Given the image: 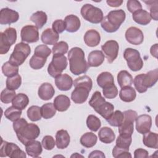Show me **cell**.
<instances>
[{
	"instance_id": "6da1fadb",
	"label": "cell",
	"mask_w": 158,
	"mask_h": 158,
	"mask_svg": "<svg viewBox=\"0 0 158 158\" xmlns=\"http://www.w3.org/2000/svg\"><path fill=\"white\" fill-rule=\"evenodd\" d=\"M70 72L79 75L87 72L89 65L85 58V52L78 47L72 48L68 53Z\"/></svg>"
},
{
	"instance_id": "7a4b0ae2",
	"label": "cell",
	"mask_w": 158,
	"mask_h": 158,
	"mask_svg": "<svg viewBox=\"0 0 158 158\" xmlns=\"http://www.w3.org/2000/svg\"><path fill=\"white\" fill-rule=\"evenodd\" d=\"M126 14L122 9L110 11L101 21V27L108 33L115 32L125 21Z\"/></svg>"
},
{
	"instance_id": "3957f363",
	"label": "cell",
	"mask_w": 158,
	"mask_h": 158,
	"mask_svg": "<svg viewBox=\"0 0 158 158\" xmlns=\"http://www.w3.org/2000/svg\"><path fill=\"white\" fill-rule=\"evenodd\" d=\"M16 133L18 139L24 145L28 142L35 140L40 134L38 126L35 123H27Z\"/></svg>"
},
{
	"instance_id": "277c9868",
	"label": "cell",
	"mask_w": 158,
	"mask_h": 158,
	"mask_svg": "<svg viewBox=\"0 0 158 158\" xmlns=\"http://www.w3.org/2000/svg\"><path fill=\"white\" fill-rule=\"evenodd\" d=\"M31 52L30 46L23 42L17 43L9 57V62L19 66L22 65Z\"/></svg>"
},
{
	"instance_id": "5b68a950",
	"label": "cell",
	"mask_w": 158,
	"mask_h": 158,
	"mask_svg": "<svg viewBox=\"0 0 158 158\" xmlns=\"http://www.w3.org/2000/svg\"><path fill=\"white\" fill-rule=\"evenodd\" d=\"M80 12L85 20L92 23H99L103 19L102 10L90 4L83 5L81 8Z\"/></svg>"
},
{
	"instance_id": "8992f818",
	"label": "cell",
	"mask_w": 158,
	"mask_h": 158,
	"mask_svg": "<svg viewBox=\"0 0 158 158\" xmlns=\"http://www.w3.org/2000/svg\"><path fill=\"white\" fill-rule=\"evenodd\" d=\"M123 57L127 62L129 69L134 72L141 70L143 66V61L139 51L136 49L128 48L123 52Z\"/></svg>"
},
{
	"instance_id": "52a82bcc",
	"label": "cell",
	"mask_w": 158,
	"mask_h": 158,
	"mask_svg": "<svg viewBox=\"0 0 158 158\" xmlns=\"http://www.w3.org/2000/svg\"><path fill=\"white\" fill-rule=\"evenodd\" d=\"M17 40V31L15 28L9 27L4 32L0 33V54H6L10 46L14 44Z\"/></svg>"
},
{
	"instance_id": "ba28073f",
	"label": "cell",
	"mask_w": 158,
	"mask_h": 158,
	"mask_svg": "<svg viewBox=\"0 0 158 158\" xmlns=\"http://www.w3.org/2000/svg\"><path fill=\"white\" fill-rule=\"evenodd\" d=\"M67 66V59L64 55H53L52 61L48 67V72L50 76L56 78L60 75Z\"/></svg>"
},
{
	"instance_id": "9c48e42d",
	"label": "cell",
	"mask_w": 158,
	"mask_h": 158,
	"mask_svg": "<svg viewBox=\"0 0 158 158\" xmlns=\"http://www.w3.org/2000/svg\"><path fill=\"white\" fill-rule=\"evenodd\" d=\"M101 49L104 52L109 63H112L117 57L119 46L115 40H109L101 46Z\"/></svg>"
},
{
	"instance_id": "30bf717a",
	"label": "cell",
	"mask_w": 158,
	"mask_h": 158,
	"mask_svg": "<svg viewBox=\"0 0 158 158\" xmlns=\"http://www.w3.org/2000/svg\"><path fill=\"white\" fill-rule=\"evenodd\" d=\"M20 36L22 41L28 43H35L39 40V32L38 28L30 25L24 26L21 30Z\"/></svg>"
},
{
	"instance_id": "8fae6325",
	"label": "cell",
	"mask_w": 158,
	"mask_h": 158,
	"mask_svg": "<svg viewBox=\"0 0 158 158\" xmlns=\"http://www.w3.org/2000/svg\"><path fill=\"white\" fill-rule=\"evenodd\" d=\"M125 38L127 41L131 44H141L144 40L143 31L135 27L128 28L125 32Z\"/></svg>"
},
{
	"instance_id": "7c38bea8",
	"label": "cell",
	"mask_w": 158,
	"mask_h": 158,
	"mask_svg": "<svg viewBox=\"0 0 158 158\" xmlns=\"http://www.w3.org/2000/svg\"><path fill=\"white\" fill-rule=\"evenodd\" d=\"M136 129L141 134L148 132L152 126V119L150 115L143 114L140 115L136 118Z\"/></svg>"
},
{
	"instance_id": "4fadbf2b",
	"label": "cell",
	"mask_w": 158,
	"mask_h": 158,
	"mask_svg": "<svg viewBox=\"0 0 158 158\" xmlns=\"http://www.w3.org/2000/svg\"><path fill=\"white\" fill-rule=\"evenodd\" d=\"M19 13L9 8H2L0 11V23L1 25L15 23L19 20Z\"/></svg>"
},
{
	"instance_id": "5bb4252c",
	"label": "cell",
	"mask_w": 158,
	"mask_h": 158,
	"mask_svg": "<svg viewBox=\"0 0 158 158\" xmlns=\"http://www.w3.org/2000/svg\"><path fill=\"white\" fill-rule=\"evenodd\" d=\"M73 83L72 78L67 73L60 74L55 78V84L61 91H68L71 89Z\"/></svg>"
},
{
	"instance_id": "9a60e30c",
	"label": "cell",
	"mask_w": 158,
	"mask_h": 158,
	"mask_svg": "<svg viewBox=\"0 0 158 158\" xmlns=\"http://www.w3.org/2000/svg\"><path fill=\"white\" fill-rule=\"evenodd\" d=\"M75 88V89L71 94V99L77 104H82L85 102L88 99L90 91L87 88L81 86H77Z\"/></svg>"
},
{
	"instance_id": "2e32d148",
	"label": "cell",
	"mask_w": 158,
	"mask_h": 158,
	"mask_svg": "<svg viewBox=\"0 0 158 158\" xmlns=\"http://www.w3.org/2000/svg\"><path fill=\"white\" fill-rule=\"evenodd\" d=\"M56 143L58 149H63L66 148L70 143V137L67 130H58L56 134Z\"/></svg>"
},
{
	"instance_id": "e0dca14e",
	"label": "cell",
	"mask_w": 158,
	"mask_h": 158,
	"mask_svg": "<svg viewBox=\"0 0 158 158\" xmlns=\"http://www.w3.org/2000/svg\"><path fill=\"white\" fill-rule=\"evenodd\" d=\"M100 41V34L95 30H89L84 35V41L88 46L95 47L99 44Z\"/></svg>"
},
{
	"instance_id": "ac0fdd59",
	"label": "cell",
	"mask_w": 158,
	"mask_h": 158,
	"mask_svg": "<svg viewBox=\"0 0 158 158\" xmlns=\"http://www.w3.org/2000/svg\"><path fill=\"white\" fill-rule=\"evenodd\" d=\"M25 146L26 152L30 157H38L43 151L41 144L38 141H29Z\"/></svg>"
},
{
	"instance_id": "d6986e66",
	"label": "cell",
	"mask_w": 158,
	"mask_h": 158,
	"mask_svg": "<svg viewBox=\"0 0 158 158\" xmlns=\"http://www.w3.org/2000/svg\"><path fill=\"white\" fill-rule=\"evenodd\" d=\"M104 58V54L101 51H93L88 56V64L89 67H98L103 63Z\"/></svg>"
},
{
	"instance_id": "ffe728a7",
	"label": "cell",
	"mask_w": 158,
	"mask_h": 158,
	"mask_svg": "<svg viewBox=\"0 0 158 158\" xmlns=\"http://www.w3.org/2000/svg\"><path fill=\"white\" fill-rule=\"evenodd\" d=\"M55 89L52 85L49 83H43L39 88L38 94L40 99L44 101L51 99L54 95Z\"/></svg>"
},
{
	"instance_id": "44dd1931",
	"label": "cell",
	"mask_w": 158,
	"mask_h": 158,
	"mask_svg": "<svg viewBox=\"0 0 158 158\" xmlns=\"http://www.w3.org/2000/svg\"><path fill=\"white\" fill-rule=\"evenodd\" d=\"M59 38V34L51 28H47L44 30L41 36L42 42L45 44L49 45H54L56 44Z\"/></svg>"
},
{
	"instance_id": "7402d4cb",
	"label": "cell",
	"mask_w": 158,
	"mask_h": 158,
	"mask_svg": "<svg viewBox=\"0 0 158 158\" xmlns=\"http://www.w3.org/2000/svg\"><path fill=\"white\" fill-rule=\"evenodd\" d=\"M64 21L66 25V30L70 33L76 32L79 30L81 25L79 18L73 14L66 16Z\"/></svg>"
},
{
	"instance_id": "603a6c76",
	"label": "cell",
	"mask_w": 158,
	"mask_h": 158,
	"mask_svg": "<svg viewBox=\"0 0 158 158\" xmlns=\"http://www.w3.org/2000/svg\"><path fill=\"white\" fill-rule=\"evenodd\" d=\"M132 17L135 22L142 25H148L151 20L149 13L142 9L133 13Z\"/></svg>"
},
{
	"instance_id": "cb8c5ba5",
	"label": "cell",
	"mask_w": 158,
	"mask_h": 158,
	"mask_svg": "<svg viewBox=\"0 0 158 158\" xmlns=\"http://www.w3.org/2000/svg\"><path fill=\"white\" fill-rule=\"evenodd\" d=\"M54 105L58 111L64 112L70 107V99L66 95L60 94L55 98L54 100Z\"/></svg>"
},
{
	"instance_id": "d4e9b609",
	"label": "cell",
	"mask_w": 158,
	"mask_h": 158,
	"mask_svg": "<svg viewBox=\"0 0 158 158\" xmlns=\"http://www.w3.org/2000/svg\"><path fill=\"white\" fill-rule=\"evenodd\" d=\"M98 136L99 140L106 144L112 143L115 138L114 131L107 127H104L100 129L98 133Z\"/></svg>"
},
{
	"instance_id": "484cf974",
	"label": "cell",
	"mask_w": 158,
	"mask_h": 158,
	"mask_svg": "<svg viewBox=\"0 0 158 158\" xmlns=\"http://www.w3.org/2000/svg\"><path fill=\"white\" fill-rule=\"evenodd\" d=\"M158 80V70L156 69L153 70L149 71L146 73H143V83L146 88L153 86Z\"/></svg>"
},
{
	"instance_id": "4316f807",
	"label": "cell",
	"mask_w": 158,
	"mask_h": 158,
	"mask_svg": "<svg viewBox=\"0 0 158 158\" xmlns=\"http://www.w3.org/2000/svg\"><path fill=\"white\" fill-rule=\"evenodd\" d=\"M143 142L144 144L149 148L157 149L158 148V135L156 133L148 131L143 134Z\"/></svg>"
},
{
	"instance_id": "83f0119b",
	"label": "cell",
	"mask_w": 158,
	"mask_h": 158,
	"mask_svg": "<svg viewBox=\"0 0 158 158\" xmlns=\"http://www.w3.org/2000/svg\"><path fill=\"white\" fill-rule=\"evenodd\" d=\"M136 96V91L135 89L131 86H126L122 88L119 92L120 99L123 102H131L135 99Z\"/></svg>"
},
{
	"instance_id": "f1b7e54d",
	"label": "cell",
	"mask_w": 158,
	"mask_h": 158,
	"mask_svg": "<svg viewBox=\"0 0 158 158\" xmlns=\"http://www.w3.org/2000/svg\"><path fill=\"white\" fill-rule=\"evenodd\" d=\"M117 81L120 87L131 86L133 84V79L131 75L127 70H121L117 75Z\"/></svg>"
},
{
	"instance_id": "f546056e",
	"label": "cell",
	"mask_w": 158,
	"mask_h": 158,
	"mask_svg": "<svg viewBox=\"0 0 158 158\" xmlns=\"http://www.w3.org/2000/svg\"><path fill=\"white\" fill-rule=\"evenodd\" d=\"M133 123L134 122L133 120L124 118L122 123L118 127L119 135L126 136H131L134 131Z\"/></svg>"
},
{
	"instance_id": "4dcf8cb0",
	"label": "cell",
	"mask_w": 158,
	"mask_h": 158,
	"mask_svg": "<svg viewBox=\"0 0 158 158\" xmlns=\"http://www.w3.org/2000/svg\"><path fill=\"white\" fill-rule=\"evenodd\" d=\"M97 83L101 88H104L109 85L114 84L113 75L108 72H104L99 74L97 77Z\"/></svg>"
},
{
	"instance_id": "1f68e13d",
	"label": "cell",
	"mask_w": 158,
	"mask_h": 158,
	"mask_svg": "<svg viewBox=\"0 0 158 158\" xmlns=\"http://www.w3.org/2000/svg\"><path fill=\"white\" fill-rule=\"evenodd\" d=\"M2 143L0 148V156L1 157H10L12 154L14 152V151L19 148L17 144L13 143H8L6 141H3L1 139Z\"/></svg>"
},
{
	"instance_id": "d6a6232c",
	"label": "cell",
	"mask_w": 158,
	"mask_h": 158,
	"mask_svg": "<svg viewBox=\"0 0 158 158\" xmlns=\"http://www.w3.org/2000/svg\"><path fill=\"white\" fill-rule=\"evenodd\" d=\"M97 140V136L94 133L92 132H87L81 136L80 142L84 147L89 148L93 147L96 144Z\"/></svg>"
},
{
	"instance_id": "836d02e7",
	"label": "cell",
	"mask_w": 158,
	"mask_h": 158,
	"mask_svg": "<svg viewBox=\"0 0 158 158\" xmlns=\"http://www.w3.org/2000/svg\"><path fill=\"white\" fill-rule=\"evenodd\" d=\"M48 17L43 11H37L30 17V20L33 22L38 28H41L47 22Z\"/></svg>"
},
{
	"instance_id": "e575fe53",
	"label": "cell",
	"mask_w": 158,
	"mask_h": 158,
	"mask_svg": "<svg viewBox=\"0 0 158 158\" xmlns=\"http://www.w3.org/2000/svg\"><path fill=\"white\" fill-rule=\"evenodd\" d=\"M114 106L112 104L109 102H104L95 111L101 115L104 118L107 120L114 112Z\"/></svg>"
},
{
	"instance_id": "d590c367",
	"label": "cell",
	"mask_w": 158,
	"mask_h": 158,
	"mask_svg": "<svg viewBox=\"0 0 158 158\" xmlns=\"http://www.w3.org/2000/svg\"><path fill=\"white\" fill-rule=\"evenodd\" d=\"M12 103V106L18 109L23 110L28 106L29 103V99L26 94L23 93H19L15 96Z\"/></svg>"
},
{
	"instance_id": "8d00e7d4",
	"label": "cell",
	"mask_w": 158,
	"mask_h": 158,
	"mask_svg": "<svg viewBox=\"0 0 158 158\" xmlns=\"http://www.w3.org/2000/svg\"><path fill=\"white\" fill-rule=\"evenodd\" d=\"M41 113L44 119H49L55 115L56 109L54 104L51 102L46 103L41 107Z\"/></svg>"
},
{
	"instance_id": "74e56055",
	"label": "cell",
	"mask_w": 158,
	"mask_h": 158,
	"mask_svg": "<svg viewBox=\"0 0 158 158\" xmlns=\"http://www.w3.org/2000/svg\"><path fill=\"white\" fill-rule=\"evenodd\" d=\"M2 72L6 77H10L18 74L19 66L7 61L2 65Z\"/></svg>"
},
{
	"instance_id": "f35d334b",
	"label": "cell",
	"mask_w": 158,
	"mask_h": 158,
	"mask_svg": "<svg viewBox=\"0 0 158 158\" xmlns=\"http://www.w3.org/2000/svg\"><path fill=\"white\" fill-rule=\"evenodd\" d=\"M124 120V116L123 112L120 110H117L112 113L111 116L106 120L109 125L113 127H119Z\"/></svg>"
},
{
	"instance_id": "ab89813d",
	"label": "cell",
	"mask_w": 158,
	"mask_h": 158,
	"mask_svg": "<svg viewBox=\"0 0 158 158\" xmlns=\"http://www.w3.org/2000/svg\"><path fill=\"white\" fill-rule=\"evenodd\" d=\"M73 84L75 87L81 86L86 88L88 90L91 91L92 89L93 81L90 77H89L87 75H84L76 78L74 80Z\"/></svg>"
},
{
	"instance_id": "60d3db41",
	"label": "cell",
	"mask_w": 158,
	"mask_h": 158,
	"mask_svg": "<svg viewBox=\"0 0 158 158\" xmlns=\"http://www.w3.org/2000/svg\"><path fill=\"white\" fill-rule=\"evenodd\" d=\"M22 78L19 74L14 76L8 77L6 80V88L9 89L15 90L17 89L21 85Z\"/></svg>"
},
{
	"instance_id": "b9f144b4",
	"label": "cell",
	"mask_w": 158,
	"mask_h": 158,
	"mask_svg": "<svg viewBox=\"0 0 158 158\" xmlns=\"http://www.w3.org/2000/svg\"><path fill=\"white\" fill-rule=\"evenodd\" d=\"M106 102V99L102 96L99 91H95L92 95L89 101V106L96 110L100 106H101L104 102Z\"/></svg>"
},
{
	"instance_id": "7bdbcfd3",
	"label": "cell",
	"mask_w": 158,
	"mask_h": 158,
	"mask_svg": "<svg viewBox=\"0 0 158 158\" xmlns=\"http://www.w3.org/2000/svg\"><path fill=\"white\" fill-rule=\"evenodd\" d=\"M5 117L11 122H15L20 118L22 110L18 109L14 106L9 107L4 112Z\"/></svg>"
},
{
	"instance_id": "ee69618b",
	"label": "cell",
	"mask_w": 158,
	"mask_h": 158,
	"mask_svg": "<svg viewBox=\"0 0 158 158\" xmlns=\"http://www.w3.org/2000/svg\"><path fill=\"white\" fill-rule=\"evenodd\" d=\"M86 125L90 130L97 131L101 126V122L100 119L96 116L89 115L86 118Z\"/></svg>"
},
{
	"instance_id": "f6af8a7d",
	"label": "cell",
	"mask_w": 158,
	"mask_h": 158,
	"mask_svg": "<svg viewBox=\"0 0 158 158\" xmlns=\"http://www.w3.org/2000/svg\"><path fill=\"white\" fill-rule=\"evenodd\" d=\"M46 60L47 59L34 54L30 59L29 64L31 68H32L33 69L38 70L44 67V64L46 62Z\"/></svg>"
},
{
	"instance_id": "bcb514c9",
	"label": "cell",
	"mask_w": 158,
	"mask_h": 158,
	"mask_svg": "<svg viewBox=\"0 0 158 158\" xmlns=\"http://www.w3.org/2000/svg\"><path fill=\"white\" fill-rule=\"evenodd\" d=\"M27 116L32 122L40 120L42 117L41 107L38 106H31L27 110Z\"/></svg>"
},
{
	"instance_id": "7dc6e473",
	"label": "cell",
	"mask_w": 158,
	"mask_h": 158,
	"mask_svg": "<svg viewBox=\"0 0 158 158\" xmlns=\"http://www.w3.org/2000/svg\"><path fill=\"white\" fill-rule=\"evenodd\" d=\"M132 142L131 136H126L120 135L117 137L116 139V146L119 148L129 151L130 146Z\"/></svg>"
},
{
	"instance_id": "c3c4849f",
	"label": "cell",
	"mask_w": 158,
	"mask_h": 158,
	"mask_svg": "<svg viewBox=\"0 0 158 158\" xmlns=\"http://www.w3.org/2000/svg\"><path fill=\"white\" fill-rule=\"evenodd\" d=\"M69 49V46L67 43L65 41H59L55 44L52 47V53L53 55H64L67 52Z\"/></svg>"
},
{
	"instance_id": "681fc988",
	"label": "cell",
	"mask_w": 158,
	"mask_h": 158,
	"mask_svg": "<svg viewBox=\"0 0 158 158\" xmlns=\"http://www.w3.org/2000/svg\"><path fill=\"white\" fill-rule=\"evenodd\" d=\"M16 96L15 91L6 88L3 89L1 93V101L5 104H9L12 102L14 98Z\"/></svg>"
},
{
	"instance_id": "f907efd6",
	"label": "cell",
	"mask_w": 158,
	"mask_h": 158,
	"mask_svg": "<svg viewBox=\"0 0 158 158\" xmlns=\"http://www.w3.org/2000/svg\"><path fill=\"white\" fill-rule=\"evenodd\" d=\"M102 93L104 96L107 99H114L118 94V89L114 84L103 88Z\"/></svg>"
},
{
	"instance_id": "816d5d0a",
	"label": "cell",
	"mask_w": 158,
	"mask_h": 158,
	"mask_svg": "<svg viewBox=\"0 0 158 158\" xmlns=\"http://www.w3.org/2000/svg\"><path fill=\"white\" fill-rule=\"evenodd\" d=\"M51 53V50L46 45L41 44L36 47L35 49V54L36 56L42 57L47 59L48 57L50 56Z\"/></svg>"
},
{
	"instance_id": "f5cc1de1",
	"label": "cell",
	"mask_w": 158,
	"mask_h": 158,
	"mask_svg": "<svg viewBox=\"0 0 158 158\" xmlns=\"http://www.w3.org/2000/svg\"><path fill=\"white\" fill-rule=\"evenodd\" d=\"M143 73L139 74L135 77L133 80V84L136 88V89L139 92V93H143L147 91V88H146L143 83Z\"/></svg>"
},
{
	"instance_id": "db71d44e",
	"label": "cell",
	"mask_w": 158,
	"mask_h": 158,
	"mask_svg": "<svg viewBox=\"0 0 158 158\" xmlns=\"http://www.w3.org/2000/svg\"><path fill=\"white\" fill-rule=\"evenodd\" d=\"M148 6L150 7V13L149 15L151 19H153L154 20H157V1H144Z\"/></svg>"
},
{
	"instance_id": "11a10c76",
	"label": "cell",
	"mask_w": 158,
	"mask_h": 158,
	"mask_svg": "<svg viewBox=\"0 0 158 158\" xmlns=\"http://www.w3.org/2000/svg\"><path fill=\"white\" fill-rule=\"evenodd\" d=\"M112 156L114 157H131V154L129 152V151H127L121 148H118L117 146H115L112 149Z\"/></svg>"
},
{
	"instance_id": "9f6ffc18",
	"label": "cell",
	"mask_w": 158,
	"mask_h": 158,
	"mask_svg": "<svg viewBox=\"0 0 158 158\" xmlns=\"http://www.w3.org/2000/svg\"><path fill=\"white\" fill-rule=\"evenodd\" d=\"M42 145L43 148L46 149V150H52L55 145H56V142L54 141V139L53 138L52 136L50 135H46L43 137L42 139Z\"/></svg>"
},
{
	"instance_id": "6f0895ef",
	"label": "cell",
	"mask_w": 158,
	"mask_h": 158,
	"mask_svg": "<svg viewBox=\"0 0 158 158\" xmlns=\"http://www.w3.org/2000/svg\"><path fill=\"white\" fill-rule=\"evenodd\" d=\"M52 30L57 33H61L66 30V25L64 20L61 19L55 20L52 25Z\"/></svg>"
},
{
	"instance_id": "680465c9",
	"label": "cell",
	"mask_w": 158,
	"mask_h": 158,
	"mask_svg": "<svg viewBox=\"0 0 158 158\" xmlns=\"http://www.w3.org/2000/svg\"><path fill=\"white\" fill-rule=\"evenodd\" d=\"M127 7L128 11L131 13H134L135 12L141 9L142 5L139 1L136 0H128L127 2Z\"/></svg>"
},
{
	"instance_id": "91938a15",
	"label": "cell",
	"mask_w": 158,
	"mask_h": 158,
	"mask_svg": "<svg viewBox=\"0 0 158 158\" xmlns=\"http://www.w3.org/2000/svg\"><path fill=\"white\" fill-rule=\"evenodd\" d=\"M28 122L27 120L23 118H20L18 120H15L13 123V128L15 132H17L20 128H22L24 125L27 124Z\"/></svg>"
},
{
	"instance_id": "94428289",
	"label": "cell",
	"mask_w": 158,
	"mask_h": 158,
	"mask_svg": "<svg viewBox=\"0 0 158 158\" xmlns=\"http://www.w3.org/2000/svg\"><path fill=\"white\" fill-rule=\"evenodd\" d=\"M149 157L148 152L144 149L138 148L134 152L135 158H147Z\"/></svg>"
},
{
	"instance_id": "6125c7cd",
	"label": "cell",
	"mask_w": 158,
	"mask_h": 158,
	"mask_svg": "<svg viewBox=\"0 0 158 158\" xmlns=\"http://www.w3.org/2000/svg\"><path fill=\"white\" fill-rule=\"evenodd\" d=\"M10 158H25L26 154L19 148L16 149L10 157Z\"/></svg>"
},
{
	"instance_id": "be15d7a7",
	"label": "cell",
	"mask_w": 158,
	"mask_h": 158,
	"mask_svg": "<svg viewBox=\"0 0 158 158\" xmlns=\"http://www.w3.org/2000/svg\"><path fill=\"white\" fill-rule=\"evenodd\" d=\"M105 155L104 154V153L101 151H98V150H95L92 151L88 156V157L91 158V157H101V158H105Z\"/></svg>"
},
{
	"instance_id": "e7e4bbea",
	"label": "cell",
	"mask_w": 158,
	"mask_h": 158,
	"mask_svg": "<svg viewBox=\"0 0 158 158\" xmlns=\"http://www.w3.org/2000/svg\"><path fill=\"white\" fill-rule=\"evenodd\" d=\"M107 4L110 6V7H118L120 6H121V4L123 3V1L122 0H107L106 1Z\"/></svg>"
},
{
	"instance_id": "03108f58",
	"label": "cell",
	"mask_w": 158,
	"mask_h": 158,
	"mask_svg": "<svg viewBox=\"0 0 158 158\" xmlns=\"http://www.w3.org/2000/svg\"><path fill=\"white\" fill-rule=\"evenodd\" d=\"M150 52L152 56H154L156 58L157 57V43L151 46L150 49Z\"/></svg>"
}]
</instances>
